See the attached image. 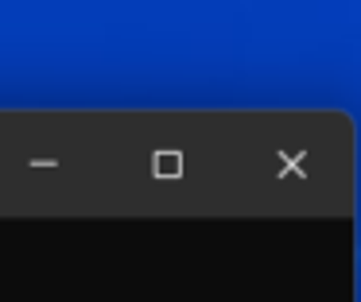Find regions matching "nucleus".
I'll use <instances>...</instances> for the list:
<instances>
[{
    "label": "nucleus",
    "instance_id": "1",
    "mask_svg": "<svg viewBox=\"0 0 361 302\" xmlns=\"http://www.w3.org/2000/svg\"><path fill=\"white\" fill-rule=\"evenodd\" d=\"M152 175L164 178V182H175V178L183 175V151H175V147L156 151V155H152Z\"/></svg>",
    "mask_w": 361,
    "mask_h": 302
}]
</instances>
